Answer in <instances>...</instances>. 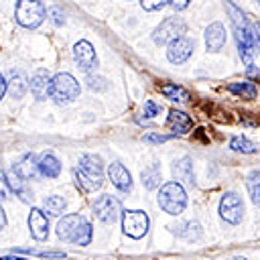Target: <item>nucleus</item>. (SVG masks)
Listing matches in <instances>:
<instances>
[{
	"label": "nucleus",
	"mask_w": 260,
	"mask_h": 260,
	"mask_svg": "<svg viewBox=\"0 0 260 260\" xmlns=\"http://www.w3.org/2000/svg\"><path fill=\"white\" fill-rule=\"evenodd\" d=\"M73 179H75V185L83 193H91V191L100 189L104 183L102 158L95 154H83L79 158V167L73 169Z\"/></svg>",
	"instance_id": "1"
},
{
	"label": "nucleus",
	"mask_w": 260,
	"mask_h": 260,
	"mask_svg": "<svg viewBox=\"0 0 260 260\" xmlns=\"http://www.w3.org/2000/svg\"><path fill=\"white\" fill-rule=\"evenodd\" d=\"M57 236L65 242L87 246L91 242V223L79 213H69L57 223Z\"/></svg>",
	"instance_id": "2"
},
{
	"label": "nucleus",
	"mask_w": 260,
	"mask_h": 260,
	"mask_svg": "<svg viewBox=\"0 0 260 260\" xmlns=\"http://www.w3.org/2000/svg\"><path fill=\"white\" fill-rule=\"evenodd\" d=\"M49 95L57 104H69L79 95V83L71 73H57L55 77H51Z\"/></svg>",
	"instance_id": "3"
},
{
	"label": "nucleus",
	"mask_w": 260,
	"mask_h": 260,
	"mask_svg": "<svg viewBox=\"0 0 260 260\" xmlns=\"http://www.w3.org/2000/svg\"><path fill=\"white\" fill-rule=\"evenodd\" d=\"M158 203L167 213L179 215L187 205V193H185L183 185H179L177 181L165 183L160 187V193H158Z\"/></svg>",
	"instance_id": "4"
},
{
	"label": "nucleus",
	"mask_w": 260,
	"mask_h": 260,
	"mask_svg": "<svg viewBox=\"0 0 260 260\" xmlns=\"http://www.w3.org/2000/svg\"><path fill=\"white\" fill-rule=\"evenodd\" d=\"M16 22L26 28H35L45 18V6L41 0H18L16 4Z\"/></svg>",
	"instance_id": "5"
},
{
	"label": "nucleus",
	"mask_w": 260,
	"mask_h": 260,
	"mask_svg": "<svg viewBox=\"0 0 260 260\" xmlns=\"http://www.w3.org/2000/svg\"><path fill=\"white\" fill-rule=\"evenodd\" d=\"M185 28H187V26H185L183 18L169 16V18H165V20L156 26V30H154V43H158V45H169L171 41L183 37V35H185Z\"/></svg>",
	"instance_id": "6"
},
{
	"label": "nucleus",
	"mask_w": 260,
	"mask_h": 260,
	"mask_svg": "<svg viewBox=\"0 0 260 260\" xmlns=\"http://www.w3.org/2000/svg\"><path fill=\"white\" fill-rule=\"evenodd\" d=\"M122 230L130 238H142L148 232V215L140 209L124 211L122 213Z\"/></svg>",
	"instance_id": "7"
},
{
	"label": "nucleus",
	"mask_w": 260,
	"mask_h": 260,
	"mask_svg": "<svg viewBox=\"0 0 260 260\" xmlns=\"http://www.w3.org/2000/svg\"><path fill=\"white\" fill-rule=\"evenodd\" d=\"M93 213L100 221L104 223H112L120 217V201L112 195H100L93 201Z\"/></svg>",
	"instance_id": "8"
},
{
	"label": "nucleus",
	"mask_w": 260,
	"mask_h": 260,
	"mask_svg": "<svg viewBox=\"0 0 260 260\" xmlns=\"http://www.w3.org/2000/svg\"><path fill=\"white\" fill-rule=\"evenodd\" d=\"M219 215L228 223H240L244 215V203L236 193H225L219 201Z\"/></svg>",
	"instance_id": "9"
},
{
	"label": "nucleus",
	"mask_w": 260,
	"mask_h": 260,
	"mask_svg": "<svg viewBox=\"0 0 260 260\" xmlns=\"http://www.w3.org/2000/svg\"><path fill=\"white\" fill-rule=\"evenodd\" d=\"M73 59L75 63L83 69V71H91L93 67H98V57L95 51L91 47L89 41H77L73 47Z\"/></svg>",
	"instance_id": "10"
},
{
	"label": "nucleus",
	"mask_w": 260,
	"mask_h": 260,
	"mask_svg": "<svg viewBox=\"0 0 260 260\" xmlns=\"http://www.w3.org/2000/svg\"><path fill=\"white\" fill-rule=\"evenodd\" d=\"M191 53H193V41L187 37H179V39L171 41L167 47V59L171 63H177V65L187 61L191 57Z\"/></svg>",
	"instance_id": "11"
},
{
	"label": "nucleus",
	"mask_w": 260,
	"mask_h": 260,
	"mask_svg": "<svg viewBox=\"0 0 260 260\" xmlns=\"http://www.w3.org/2000/svg\"><path fill=\"white\" fill-rule=\"evenodd\" d=\"M28 230H30V234H32L35 240H39V242L47 240V236H49V219H47V215L43 213V209H39V207H32V209H30V215H28Z\"/></svg>",
	"instance_id": "12"
},
{
	"label": "nucleus",
	"mask_w": 260,
	"mask_h": 260,
	"mask_svg": "<svg viewBox=\"0 0 260 260\" xmlns=\"http://www.w3.org/2000/svg\"><path fill=\"white\" fill-rule=\"evenodd\" d=\"M108 177L112 181V185L120 191H130L132 187V179H130V173L128 169L122 165V162H112L108 167Z\"/></svg>",
	"instance_id": "13"
},
{
	"label": "nucleus",
	"mask_w": 260,
	"mask_h": 260,
	"mask_svg": "<svg viewBox=\"0 0 260 260\" xmlns=\"http://www.w3.org/2000/svg\"><path fill=\"white\" fill-rule=\"evenodd\" d=\"M225 45V26L221 22H211L205 28V47L207 51H219Z\"/></svg>",
	"instance_id": "14"
},
{
	"label": "nucleus",
	"mask_w": 260,
	"mask_h": 260,
	"mask_svg": "<svg viewBox=\"0 0 260 260\" xmlns=\"http://www.w3.org/2000/svg\"><path fill=\"white\" fill-rule=\"evenodd\" d=\"M26 89H28V79H26V75L22 73V71H10V77H8V81H6V91L10 93V98H14V100H20L24 93H26Z\"/></svg>",
	"instance_id": "15"
},
{
	"label": "nucleus",
	"mask_w": 260,
	"mask_h": 260,
	"mask_svg": "<svg viewBox=\"0 0 260 260\" xmlns=\"http://www.w3.org/2000/svg\"><path fill=\"white\" fill-rule=\"evenodd\" d=\"M14 171H16V175L18 177H22L24 181H28V179H37L41 173H39V165H37V156L30 152V154H24L14 167H12Z\"/></svg>",
	"instance_id": "16"
},
{
	"label": "nucleus",
	"mask_w": 260,
	"mask_h": 260,
	"mask_svg": "<svg viewBox=\"0 0 260 260\" xmlns=\"http://www.w3.org/2000/svg\"><path fill=\"white\" fill-rule=\"evenodd\" d=\"M173 175L177 177V183H185L189 187L195 185V177H193V160L189 156H183L181 160H177L173 165Z\"/></svg>",
	"instance_id": "17"
},
{
	"label": "nucleus",
	"mask_w": 260,
	"mask_h": 260,
	"mask_svg": "<svg viewBox=\"0 0 260 260\" xmlns=\"http://www.w3.org/2000/svg\"><path fill=\"white\" fill-rule=\"evenodd\" d=\"M49 87H51V77L45 69H39L32 77H30V91L37 100H45L49 95Z\"/></svg>",
	"instance_id": "18"
},
{
	"label": "nucleus",
	"mask_w": 260,
	"mask_h": 260,
	"mask_svg": "<svg viewBox=\"0 0 260 260\" xmlns=\"http://www.w3.org/2000/svg\"><path fill=\"white\" fill-rule=\"evenodd\" d=\"M37 165H39V173H41L43 177L55 179V177H59V173H61V162H59V158H57L53 152H43L41 158L37 160Z\"/></svg>",
	"instance_id": "19"
},
{
	"label": "nucleus",
	"mask_w": 260,
	"mask_h": 260,
	"mask_svg": "<svg viewBox=\"0 0 260 260\" xmlns=\"http://www.w3.org/2000/svg\"><path fill=\"white\" fill-rule=\"evenodd\" d=\"M4 177H6V183H8V189H10V191H14L16 195H20V199L30 201V193H28V189H26V181H24L22 177H18L14 169H8V171L4 173Z\"/></svg>",
	"instance_id": "20"
},
{
	"label": "nucleus",
	"mask_w": 260,
	"mask_h": 260,
	"mask_svg": "<svg viewBox=\"0 0 260 260\" xmlns=\"http://www.w3.org/2000/svg\"><path fill=\"white\" fill-rule=\"evenodd\" d=\"M167 124H169L171 130H175V134H183V132H187L191 128V118L181 110H171Z\"/></svg>",
	"instance_id": "21"
},
{
	"label": "nucleus",
	"mask_w": 260,
	"mask_h": 260,
	"mask_svg": "<svg viewBox=\"0 0 260 260\" xmlns=\"http://www.w3.org/2000/svg\"><path fill=\"white\" fill-rule=\"evenodd\" d=\"M140 179H142V185L146 189H156L160 185V167L156 162L148 165L142 173H140Z\"/></svg>",
	"instance_id": "22"
},
{
	"label": "nucleus",
	"mask_w": 260,
	"mask_h": 260,
	"mask_svg": "<svg viewBox=\"0 0 260 260\" xmlns=\"http://www.w3.org/2000/svg\"><path fill=\"white\" fill-rule=\"evenodd\" d=\"M160 93L167 98V100H173V102H187L189 100V91L177 83H167L160 87Z\"/></svg>",
	"instance_id": "23"
},
{
	"label": "nucleus",
	"mask_w": 260,
	"mask_h": 260,
	"mask_svg": "<svg viewBox=\"0 0 260 260\" xmlns=\"http://www.w3.org/2000/svg\"><path fill=\"white\" fill-rule=\"evenodd\" d=\"M43 213H49V215H61L63 209H65V199L59 197V195H51V197H45L43 201Z\"/></svg>",
	"instance_id": "24"
},
{
	"label": "nucleus",
	"mask_w": 260,
	"mask_h": 260,
	"mask_svg": "<svg viewBox=\"0 0 260 260\" xmlns=\"http://www.w3.org/2000/svg\"><path fill=\"white\" fill-rule=\"evenodd\" d=\"M228 89L232 93L242 95V98H256V93H258V89H256V85L252 81H236V83H230Z\"/></svg>",
	"instance_id": "25"
},
{
	"label": "nucleus",
	"mask_w": 260,
	"mask_h": 260,
	"mask_svg": "<svg viewBox=\"0 0 260 260\" xmlns=\"http://www.w3.org/2000/svg\"><path fill=\"white\" fill-rule=\"evenodd\" d=\"M175 234L185 238V240H197L201 236V225L197 221H187L185 225H179L175 228Z\"/></svg>",
	"instance_id": "26"
},
{
	"label": "nucleus",
	"mask_w": 260,
	"mask_h": 260,
	"mask_svg": "<svg viewBox=\"0 0 260 260\" xmlns=\"http://www.w3.org/2000/svg\"><path fill=\"white\" fill-rule=\"evenodd\" d=\"M230 148L232 150H238V152H246V154H252V152L258 150V146L254 142H250L248 138H244V136H234L230 140Z\"/></svg>",
	"instance_id": "27"
},
{
	"label": "nucleus",
	"mask_w": 260,
	"mask_h": 260,
	"mask_svg": "<svg viewBox=\"0 0 260 260\" xmlns=\"http://www.w3.org/2000/svg\"><path fill=\"white\" fill-rule=\"evenodd\" d=\"M47 14L51 16L53 24H57V26H61V24L65 22V14H63V10H61L59 6H51V8L47 10Z\"/></svg>",
	"instance_id": "28"
},
{
	"label": "nucleus",
	"mask_w": 260,
	"mask_h": 260,
	"mask_svg": "<svg viewBox=\"0 0 260 260\" xmlns=\"http://www.w3.org/2000/svg\"><path fill=\"white\" fill-rule=\"evenodd\" d=\"M160 106L156 104V102H152V100H146V104H144V116H148V118H154V116H158L160 114Z\"/></svg>",
	"instance_id": "29"
},
{
	"label": "nucleus",
	"mask_w": 260,
	"mask_h": 260,
	"mask_svg": "<svg viewBox=\"0 0 260 260\" xmlns=\"http://www.w3.org/2000/svg\"><path fill=\"white\" fill-rule=\"evenodd\" d=\"M167 2H169V0H140V4H142L144 10H158V8H162Z\"/></svg>",
	"instance_id": "30"
},
{
	"label": "nucleus",
	"mask_w": 260,
	"mask_h": 260,
	"mask_svg": "<svg viewBox=\"0 0 260 260\" xmlns=\"http://www.w3.org/2000/svg\"><path fill=\"white\" fill-rule=\"evenodd\" d=\"M87 85H89V89H106V87H108V85H106V79L93 77V75L87 77Z\"/></svg>",
	"instance_id": "31"
},
{
	"label": "nucleus",
	"mask_w": 260,
	"mask_h": 260,
	"mask_svg": "<svg viewBox=\"0 0 260 260\" xmlns=\"http://www.w3.org/2000/svg\"><path fill=\"white\" fill-rule=\"evenodd\" d=\"M173 136H177V134H144V140L146 142H165Z\"/></svg>",
	"instance_id": "32"
},
{
	"label": "nucleus",
	"mask_w": 260,
	"mask_h": 260,
	"mask_svg": "<svg viewBox=\"0 0 260 260\" xmlns=\"http://www.w3.org/2000/svg\"><path fill=\"white\" fill-rule=\"evenodd\" d=\"M8 195H10V189H8V183H6L4 173L0 171V199H8Z\"/></svg>",
	"instance_id": "33"
},
{
	"label": "nucleus",
	"mask_w": 260,
	"mask_h": 260,
	"mask_svg": "<svg viewBox=\"0 0 260 260\" xmlns=\"http://www.w3.org/2000/svg\"><path fill=\"white\" fill-rule=\"evenodd\" d=\"M171 2V6L175 8V10H183V8H187L189 6V2L191 0H169Z\"/></svg>",
	"instance_id": "34"
},
{
	"label": "nucleus",
	"mask_w": 260,
	"mask_h": 260,
	"mask_svg": "<svg viewBox=\"0 0 260 260\" xmlns=\"http://www.w3.org/2000/svg\"><path fill=\"white\" fill-rule=\"evenodd\" d=\"M252 199H254V203L260 207V183H258L256 187H252Z\"/></svg>",
	"instance_id": "35"
},
{
	"label": "nucleus",
	"mask_w": 260,
	"mask_h": 260,
	"mask_svg": "<svg viewBox=\"0 0 260 260\" xmlns=\"http://www.w3.org/2000/svg\"><path fill=\"white\" fill-rule=\"evenodd\" d=\"M4 91H6V79H4V75L0 73V100H2V95H4Z\"/></svg>",
	"instance_id": "36"
},
{
	"label": "nucleus",
	"mask_w": 260,
	"mask_h": 260,
	"mask_svg": "<svg viewBox=\"0 0 260 260\" xmlns=\"http://www.w3.org/2000/svg\"><path fill=\"white\" fill-rule=\"evenodd\" d=\"M6 225V215H4V209L0 207V230Z\"/></svg>",
	"instance_id": "37"
},
{
	"label": "nucleus",
	"mask_w": 260,
	"mask_h": 260,
	"mask_svg": "<svg viewBox=\"0 0 260 260\" xmlns=\"http://www.w3.org/2000/svg\"><path fill=\"white\" fill-rule=\"evenodd\" d=\"M2 260H24V258H16V256H4Z\"/></svg>",
	"instance_id": "38"
},
{
	"label": "nucleus",
	"mask_w": 260,
	"mask_h": 260,
	"mask_svg": "<svg viewBox=\"0 0 260 260\" xmlns=\"http://www.w3.org/2000/svg\"><path fill=\"white\" fill-rule=\"evenodd\" d=\"M232 260H246V258H232Z\"/></svg>",
	"instance_id": "39"
},
{
	"label": "nucleus",
	"mask_w": 260,
	"mask_h": 260,
	"mask_svg": "<svg viewBox=\"0 0 260 260\" xmlns=\"http://www.w3.org/2000/svg\"><path fill=\"white\" fill-rule=\"evenodd\" d=\"M258 30H260V22H258Z\"/></svg>",
	"instance_id": "40"
},
{
	"label": "nucleus",
	"mask_w": 260,
	"mask_h": 260,
	"mask_svg": "<svg viewBox=\"0 0 260 260\" xmlns=\"http://www.w3.org/2000/svg\"><path fill=\"white\" fill-rule=\"evenodd\" d=\"M258 4H260V0H258Z\"/></svg>",
	"instance_id": "41"
}]
</instances>
